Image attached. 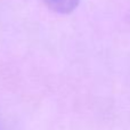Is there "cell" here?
<instances>
[{
  "mask_svg": "<svg viewBox=\"0 0 130 130\" xmlns=\"http://www.w3.org/2000/svg\"><path fill=\"white\" fill-rule=\"evenodd\" d=\"M43 4L57 14H70L76 8L79 0H42Z\"/></svg>",
  "mask_w": 130,
  "mask_h": 130,
  "instance_id": "obj_1",
  "label": "cell"
}]
</instances>
